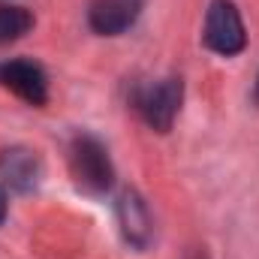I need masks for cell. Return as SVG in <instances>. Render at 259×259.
Listing matches in <instances>:
<instances>
[{
	"mask_svg": "<svg viewBox=\"0 0 259 259\" xmlns=\"http://www.w3.org/2000/svg\"><path fill=\"white\" fill-rule=\"evenodd\" d=\"M69 172H72L75 187L91 196L106 193L115 181V169H112L106 145L88 133H78L69 142Z\"/></svg>",
	"mask_w": 259,
	"mask_h": 259,
	"instance_id": "1",
	"label": "cell"
},
{
	"mask_svg": "<svg viewBox=\"0 0 259 259\" xmlns=\"http://www.w3.org/2000/svg\"><path fill=\"white\" fill-rule=\"evenodd\" d=\"M181 103H184V81L178 75H166L160 81L142 84L133 94L136 112L142 115V121L154 133H169L172 130L178 112H181Z\"/></svg>",
	"mask_w": 259,
	"mask_h": 259,
	"instance_id": "2",
	"label": "cell"
},
{
	"mask_svg": "<svg viewBox=\"0 0 259 259\" xmlns=\"http://www.w3.org/2000/svg\"><path fill=\"white\" fill-rule=\"evenodd\" d=\"M202 42H205V49H211L214 55H223V58L244 52L247 33H244L241 12L232 0H211V6L205 12Z\"/></svg>",
	"mask_w": 259,
	"mask_h": 259,
	"instance_id": "3",
	"label": "cell"
},
{
	"mask_svg": "<svg viewBox=\"0 0 259 259\" xmlns=\"http://www.w3.org/2000/svg\"><path fill=\"white\" fill-rule=\"evenodd\" d=\"M0 84L9 88L15 97H21L30 106H46L49 103V78L42 66L33 61H9L0 66Z\"/></svg>",
	"mask_w": 259,
	"mask_h": 259,
	"instance_id": "4",
	"label": "cell"
},
{
	"mask_svg": "<svg viewBox=\"0 0 259 259\" xmlns=\"http://www.w3.org/2000/svg\"><path fill=\"white\" fill-rule=\"evenodd\" d=\"M145 0H91L88 21L100 36H118L136 24Z\"/></svg>",
	"mask_w": 259,
	"mask_h": 259,
	"instance_id": "5",
	"label": "cell"
},
{
	"mask_svg": "<svg viewBox=\"0 0 259 259\" xmlns=\"http://www.w3.org/2000/svg\"><path fill=\"white\" fill-rule=\"evenodd\" d=\"M0 178L18 193H30L42 178V163H39L36 151L21 148V145L6 148L0 154Z\"/></svg>",
	"mask_w": 259,
	"mask_h": 259,
	"instance_id": "6",
	"label": "cell"
},
{
	"mask_svg": "<svg viewBox=\"0 0 259 259\" xmlns=\"http://www.w3.org/2000/svg\"><path fill=\"white\" fill-rule=\"evenodd\" d=\"M118 223H121V232L133 247H148L151 241V232H154V220H151V211L145 205V199L136 193V190H124L118 196Z\"/></svg>",
	"mask_w": 259,
	"mask_h": 259,
	"instance_id": "7",
	"label": "cell"
},
{
	"mask_svg": "<svg viewBox=\"0 0 259 259\" xmlns=\"http://www.w3.org/2000/svg\"><path fill=\"white\" fill-rule=\"evenodd\" d=\"M33 27V15L24 6H0V46L21 39Z\"/></svg>",
	"mask_w": 259,
	"mask_h": 259,
	"instance_id": "8",
	"label": "cell"
},
{
	"mask_svg": "<svg viewBox=\"0 0 259 259\" xmlns=\"http://www.w3.org/2000/svg\"><path fill=\"white\" fill-rule=\"evenodd\" d=\"M6 208H9V205H6V190L0 187V223L6 220Z\"/></svg>",
	"mask_w": 259,
	"mask_h": 259,
	"instance_id": "9",
	"label": "cell"
},
{
	"mask_svg": "<svg viewBox=\"0 0 259 259\" xmlns=\"http://www.w3.org/2000/svg\"><path fill=\"white\" fill-rule=\"evenodd\" d=\"M253 100H256V106H259V75H256V88H253Z\"/></svg>",
	"mask_w": 259,
	"mask_h": 259,
	"instance_id": "10",
	"label": "cell"
}]
</instances>
